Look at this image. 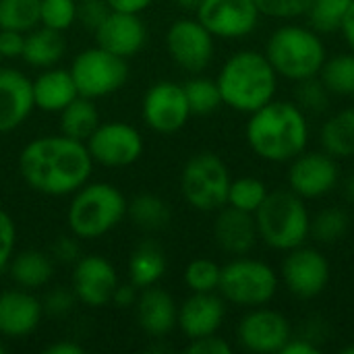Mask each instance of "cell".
Masks as SVG:
<instances>
[{"label":"cell","instance_id":"2","mask_svg":"<svg viewBox=\"0 0 354 354\" xmlns=\"http://www.w3.org/2000/svg\"><path fill=\"white\" fill-rule=\"evenodd\" d=\"M245 137L257 158L274 164L290 162L307 149V112L297 102L274 97L270 104L249 114Z\"/></svg>","mask_w":354,"mask_h":354},{"label":"cell","instance_id":"29","mask_svg":"<svg viewBox=\"0 0 354 354\" xmlns=\"http://www.w3.org/2000/svg\"><path fill=\"white\" fill-rule=\"evenodd\" d=\"M58 114H60V133L83 143L100 127V110L95 106V100L91 97L77 95Z\"/></svg>","mask_w":354,"mask_h":354},{"label":"cell","instance_id":"28","mask_svg":"<svg viewBox=\"0 0 354 354\" xmlns=\"http://www.w3.org/2000/svg\"><path fill=\"white\" fill-rule=\"evenodd\" d=\"M319 139L324 145V151L330 153L336 160L354 158V108H344L336 114H332L322 131Z\"/></svg>","mask_w":354,"mask_h":354},{"label":"cell","instance_id":"30","mask_svg":"<svg viewBox=\"0 0 354 354\" xmlns=\"http://www.w3.org/2000/svg\"><path fill=\"white\" fill-rule=\"evenodd\" d=\"M127 214L131 216L135 226L147 232L162 230L170 224V205L162 197L151 195V193L137 195L127 205Z\"/></svg>","mask_w":354,"mask_h":354},{"label":"cell","instance_id":"34","mask_svg":"<svg viewBox=\"0 0 354 354\" xmlns=\"http://www.w3.org/2000/svg\"><path fill=\"white\" fill-rule=\"evenodd\" d=\"M351 4L353 0H311L305 17L317 33H336L344 23Z\"/></svg>","mask_w":354,"mask_h":354},{"label":"cell","instance_id":"55","mask_svg":"<svg viewBox=\"0 0 354 354\" xmlns=\"http://www.w3.org/2000/svg\"><path fill=\"white\" fill-rule=\"evenodd\" d=\"M2 60H4V58H2V56H0V64H2Z\"/></svg>","mask_w":354,"mask_h":354},{"label":"cell","instance_id":"14","mask_svg":"<svg viewBox=\"0 0 354 354\" xmlns=\"http://www.w3.org/2000/svg\"><path fill=\"white\" fill-rule=\"evenodd\" d=\"M292 338V328L286 315L268 305L251 309L236 328L239 344L255 354L282 353L286 342Z\"/></svg>","mask_w":354,"mask_h":354},{"label":"cell","instance_id":"25","mask_svg":"<svg viewBox=\"0 0 354 354\" xmlns=\"http://www.w3.org/2000/svg\"><path fill=\"white\" fill-rule=\"evenodd\" d=\"M6 272L15 286L25 290H39L48 286L54 276V259L37 249H27L10 257Z\"/></svg>","mask_w":354,"mask_h":354},{"label":"cell","instance_id":"23","mask_svg":"<svg viewBox=\"0 0 354 354\" xmlns=\"http://www.w3.org/2000/svg\"><path fill=\"white\" fill-rule=\"evenodd\" d=\"M135 311H137L139 328L151 338H162L176 328L178 307L172 295H168L164 288L158 286L143 288L137 299Z\"/></svg>","mask_w":354,"mask_h":354},{"label":"cell","instance_id":"21","mask_svg":"<svg viewBox=\"0 0 354 354\" xmlns=\"http://www.w3.org/2000/svg\"><path fill=\"white\" fill-rule=\"evenodd\" d=\"M226 317L224 299L216 292H193L178 307V330L189 338H201L209 334H218L222 322Z\"/></svg>","mask_w":354,"mask_h":354},{"label":"cell","instance_id":"54","mask_svg":"<svg viewBox=\"0 0 354 354\" xmlns=\"http://www.w3.org/2000/svg\"><path fill=\"white\" fill-rule=\"evenodd\" d=\"M342 354H354V344H348V346H344L342 351H340Z\"/></svg>","mask_w":354,"mask_h":354},{"label":"cell","instance_id":"4","mask_svg":"<svg viewBox=\"0 0 354 354\" xmlns=\"http://www.w3.org/2000/svg\"><path fill=\"white\" fill-rule=\"evenodd\" d=\"M263 54L278 77L292 83L317 77L328 58L322 35L313 27L292 23L278 27L270 35Z\"/></svg>","mask_w":354,"mask_h":354},{"label":"cell","instance_id":"48","mask_svg":"<svg viewBox=\"0 0 354 354\" xmlns=\"http://www.w3.org/2000/svg\"><path fill=\"white\" fill-rule=\"evenodd\" d=\"M106 4H108L110 10L141 15L145 8H149L153 4V0H106Z\"/></svg>","mask_w":354,"mask_h":354},{"label":"cell","instance_id":"24","mask_svg":"<svg viewBox=\"0 0 354 354\" xmlns=\"http://www.w3.org/2000/svg\"><path fill=\"white\" fill-rule=\"evenodd\" d=\"M33 104L41 112L58 114L64 106H68L77 95V85L68 68L50 66L44 68L33 81Z\"/></svg>","mask_w":354,"mask_h":354},{"label":"cell","instance_id":"13","mask_svg":"<svg viewBox=\"0 0 354 354\" xmlns=\"http://www.w3.org/2000/svg\"><path fill=\"white\" fill-rule=\"evenodd\" d=\"M214 39L216 37L197 19H176L166 31V50L180 68L201 73L214 58Z\"/></svg>","mask_w":354,"mask_h":354},{"label":"cell","instance_id":"20","mask_svg":"<svg viewBox=\"0 0 354 354\" xmlns=\"http://www.w3.org/2000/svg\"><path fill=\"white\" fill-rule=\"evenodd\" d=\"M33 108L31 79L17 68L0 66V135L17 131Z\"/></svg>","mask_w":354,"mask_h":354},{"label":"cell","instance_id":"33","mask_svg":"<svg viewBox=\"0 0 354 354\" xmlns=\"http://www.w3.org/2000/svg\"><path fill=\"white\" fill-rule=\"evenodd\" d=\"M41 0H0V29L27 33L39 25Z\"/></svg>","mask_w":354,"mask_h":354},{"label":"cell","instance_id":"1","mask_svg":"<svg viewBox=\"0 0 354 354\" xmlns=\"http://www.w3.org/2000/svg\"><path fill=\"white\" fill-rule=\"evenodd\" d=\"M93 160L83 141L46 135L29 141L19 153V172L29 189L48 197L73 195L89 183Z\"/></svg>","mask_w":354,"mask_h":354},{"label":"cell","instance_id":"5","mask_svg":"<svg viewBox=\"0 0 354 354\" xmlns=\"http://www.w3.org/2000/svg\"><path fill=\"white\" fill-rule=\"evenodd\" d=\"M129 201L110 183H85L73 193L66 209L71 234L83 241L100 239L116 228L127 216Z\"/></svg>","mask_w":354,"mask_h":354},{"label":"cell","instance_id":"8","mask_svg":"<svg viewBox=\"0 0 354 354\" xmlns=\"http://www.w3.org/2000/svg\"><path fill=\"white\" fill-rule=\"evenodd\" d=\"M230 170L224 160L212 151L193 156L180 172V193L197 212H218L226 205L230 189Z\"/></svg>","mask_w":354,"mask_h":354},{"label":"cell","instance_id":"16","mask_svg":"<svg viewBox=\"0 0 354 354\" xmlns=\"http://www.w3.org/2000/svg\"><path fill=\"white\" fill-rule=\"evenodd\" d=\"M288 189L301 199H322L330 195L340 178L336 158L326 151H303L288 162Z\"/></svg>","mask_w":354,"mask_h":354},{"label":"cell","instance_id":"38","mask_svg":"<svg viewBox=\"0 0 354 354\" xmlns=\"http://www.w3.org/2000/svg\"><path fill=\"white\" fill-rule=\"evenodd\" d=\"M77 23V0H41L39 2V25L66 31Z\"/></svg>","mask_w":354,"mask_h":354},{"label":"cell","instance_id":"11","mask_svg":"<svg viewBox=\"0 0 354 354\" xmlns=\"http://www.w3.org/2000/svg\"><path fill=\"white\" fill-rule=\"evenodd\" d=\"M141 118L151 131L162 135H172L180 131L191 118L185 87L174 81L153 83L143 95Z\"/></svg>","mask_w":354,"mask_h":354},{"label":"cell","instance_id":"12","mask_svg":"<svg viewBox=\"0 0 354 354\" xmlns=\"http://www.w3.org/2000/svg\"><path fill=\"white\" fill-rule=\"evenodd\" d=\"M195 19L220 39H241L255 31L259 8L255 0H201Z\"/></svg>","mask_w":354,"mask_h":354},{"label":"cell","instance_id":"49","mask_svg":"<svg viewBox=\"0 0 354 354\" xmlns=\"http://www.w3.org/2000/svg\"><path fill=\"white\" fill-rule=\"evenodd\" d=\"M319 353V346L313 342V340H309V338H290L288 342H286V346L282 348V353L280 354H317Z\"/></svg>","mask_w":354,"mask_h":354},{"label":"cell","instance_id":"50","mask_svg":"<svg viewBox=\"0 0 354 354\" xmlns=\"http://www.w3.org/2000/svg\"><path fill=\"white\" fill-rule=\"evenodd\" d=\"M44 353L46 354H83L85 353V348H83L81 344H77V342H71V340H58V342H54V344L46 346V348H44Z\"/></svg>","mask_w":354,"mask_h":354},{"label":"cell","instance_id":"41","mask_svg":"<svg viewBox=\"0 0 354 354\" xmlns=\"http://www.w3.org/2000/svg\"><path fill=\"white\" fill-rule=\"evenodd\" d=\"M15 247H17V226L12 218L4 209H0V274L6 272L8 261L15 255Z\"/></svg>","mask_w":354,"mask_h":354},{"label":"cell","instance_id":"46","mask_svg":"<svg viewBox=\"0 0 354 354\" xmlns=\"http://www.w3.org/2000/svg\"><path fill=\"white\" fill-rule=\"evenodd\" d=\"M25 46V33L12 29H0V56L2 58H21Z\"/></svg>","mask_w":354,"mask_h":354},{"label":"cell","instance_id":"37","mask_svg":"<svg viewBox=\"0 0 354 354\" xmlns=\"http://www.w3.org/2000/svg\"><path fill=\"white\" fill-rule=\"evenodd\" d=\"M222 266L214 259L199 257L185 268V284L191 292H216L220 286Z\"/></svg>","mask_w":354,"mask_h":354},{"label":"cell","instance_id":"19","mask_svg":"<svg viewBox=\"0 0 354 354\" xmlns=\"http://www.w3.org/2000/svg\"><path fill=\"white\" fill-rule=\"evenodd\" d=\"M41 301L25 288H10L0 292V336L25 338L33 334L41 322Z\"/></svg>","mask_w":354,"mask_h":354},{"label":"cell","instance_id":"43","mask_svg":"<svg viewBox=\"0 0 354 354\" xmlns=\"http://www.w3.org/2000/svg\"><path fill=\"white\" fill-rule=\"evenodd\" d=\"M110 12L106 0H81L77 2V21H81V25H85L87 29L95 31L97 25L106 19V15Z\"/></svg>","mask_w":354,"mask_h":354},{"label":"cell","instance_id":"52","mask_svg":"<svg viewBox=\"0 0 354 354\" xmlns=\"http://www.w3.org/2000/svg\"><path fill=\"white\" fill-rule=\"evenodd\" d=\"M176 6H180L183 10H197V6L201 4V0H174Z\"/></svg>","mask_w":354,"mask_h":354},{"label":"cell","instance_id":"39","mask_svg":"<svg viewBox=\"0 0 354 354\" xmlns=\"http://www.w3.org/2000/svg\"><path fill=\"white\" fill-rule=\"evenodd\" d=\"M297 104L305 112H324L330 104V91L322 83L319 77L305 79L297 83Z\"/></svg>","mask_w":354,"mask_h":354},{"label":"cell","instance_id":"26","mask_svg":"<svg viewBox=\"0 0 354 354\" xmlns=\"http://www.w3.org/2000/svg\"><path fill=\"white\" fill-rule=\"evenodd\" d=\"M64 52H66V41L62 37V31H54L44 25H37L25 33V46L21 58L29 66L44 71L56 66L64 56Z\"/></svg>","mask_w":354,"mask_h":354},{"label":"cell","instance_id":"7","mask_svg":"<svg viewBox=\"0 0 354 354\" xmlns=\"http://www.w3.org/2000/svg\"><path fill=\"white\" fill-rule=\"evenodd\" d=\"M278 284L280 278L270 263L241 255L222 266L218 292L226 303L255 309L268 305L276 297Z\"/></svg>","mask_w":354,"mask_h":354},{"label":"cell","instance_id":"18","mask_svg":"<svg viewBox=\"0 0 354 354\" xmlns=\"http://www.w3.org/2000/svg\"><path fill=\"white\" fill-rule=\"evenodd\" d=\"M93 33L95 46L127 60L139 54L147 41V27L143 19L135 12L110 10Z\"/></svg>","mask_w":354,"mask_h":354},{"label":"cell","instance_id":"32","mask_svg":"<svg viewBox=\"0 0 354 354\" xmlns=\"http://www.w3.org/2000/svg\"><path fill=\"white\" fill-rule=\"evenodd\" d=\"M268 187L261 178H255V176H241V178H234L230 183V189H228V199H226V205L234 207V209H241V212H247V214H253L261 207V203L266 201L268 197Z\"/></svg>","mask_w":354,"mask_h":354},{"label":"cell","instance_id":"47","mask_svg":"<svg viewBox=\"0 0 354 354\" xmlns=\"http://www.w3.org/2000/svg\"><path fill=\"white\" fill-rule=\"evenodd\" d=\"M139 288L135 284H120L114 288V295H112V305H116L118 309H129V307H135L137 305V299H139Z\"/></svg>","mask_w":354,"mask_h":354},{"label":"cell","instance_id":"36","mask_svg":"<svg viewBox=\"0 0 354 354\" xmlns=\"http://www.w3.org/2000/svg\"><path fill=\"white\" fill-rule=\"evenodd\" d=\"M187 102L191 108V114H212L222 106V95L218 89L216 79H205V77H193L185 85Z\"/></svg>","mask_w":354,"mask_h":354},{"label":"cell","instance_id":"10","mask_svg":"<svg viewBox=\"0 0 354 354\" xmlns=\"http://www.w3.org/2000/svg\"><path fill=\"white\" fill-rule=\"evenodd\" d=\"M93 164L106 168H124L143 156L141 133L122 120L100 122V127L85 141Z\"/></svg>","mask_w":354,"mask_h":354},{"label":"cell","instance_id":"35","mask_svg":"<svg viewBox=\"0 0 354 354\" xmlns=\"http://www.w3.org/2000/svg\"><path fill=\"white\" fill-rule=\"evenodd\" d=\"M348 224H351V220H348V214L344 209L326 207L311 218L309 236H313L322 245H334L346 234Z\"/></svg>","mask_w":354,"mask_h":354},{"label":"cell","instance_id":"53","mask_svg":"<svg viewBox=\"0 0 354 354\" xmlns=\"http://www.w3.org/2000/svg\"><path fill=\"white\" fill-rule=\"evenodd\" d=\"M344 195H346V199L354 205V174L353 176H348L346 183H344Z\"/></svg>","mask_w":354,"mask_h":354},{"label":"cell","instance_id":"9","mask_svg":"<svg viewBox=\"0 0 354 354\" xmlns=\"http://www.w3.org/2000/svg\"><path fill=\"white\" fill-rule=\"evenodd\" d=\"M71 75L79 95L100 100L116 93L129 79L127 58H120L100 46L81 50L71 64Z\"/></svg>","mask_w":354,"mask_h":354},{"label":"cell","instance_id":"6","mask_svg":"<svg viewBox=\"0 0 354 354\" xmlns=\"http://www.w3.org/2000/svg\"><path fill=\"white\" fill-rule=\"evenodd\" d=\"M259 239L276 251L288 253L305 245L311 230V214L301 199L290 189H278L268 193L261 207L255 212Z\"/></svg>","mask_w":354,"mask_h":354},{"label":"cell","instance_id":"45","mask_svg":"<svg viewBox=\"0 0 354 354\" xmlns=\"http://www.w3.org/2000/svg\"><path fill=\"white\" fill-rule=\"evenodd\" d=\"M54 261L58 263H77V259L81 257V249H79V241L75 234L66 236H58L54 243H52V255H50Z\"/></svg>","mask_w":354,"mask_h":354},{"label":"cell","instance_id":"42","mask_svg":"<svg viewBox=\"0 0 354 354\" xmlns=\"http://www.w3.org/2000/svg\"><path fill=\"white\" fill-rule=\"evenodd\" d=\"M75 303H77V297H75L73 288L71 290H66V288H54V290H50L44 297L41 307H44V313H48L52 317H62V315H66V313L73 311Z\"/></svg>","mask_w":354,"mask_h":354},{"label":"cell","instance_id":"17","mask_svg":"<svg viewBox=\"0 0 354 354\" xmlns=\"http://www.w3.org/2000/svg\"><path fill=\"white\" fill-rule=\"evenodd\" d=\"M118 276L114 266L102 255H81L73 268V292L85 307L97 309L112 301Z\"/></svg>","mask_w":354,"mask_h":354},{"label":"cell","instance_id":"3","mask_svg":"<svg viewBox=\"0 0 354 354\" xmlns=\"http://www.w3.org/2000/svg\"><path fill=\"white\" fill-rule=\"evenodd\" d=\"M222 104L241 114H253L270 104L278 91V73L257 50L234 52L216 77Z\"/></svg>","mask_w":354,"mask_h":354},{"label":"cell","instance_id":"15","mask_svg":"<svg viewBox=\"0 0 354 354\" xmlns=\"http://www.w3.org/2000/svg\"><path fill=\"white\" fill-rule=\"evenodd\" d=\"M284 286L299 299L319 297L330 282V261L313 247L301 245L290 249L280 270Z\"/></svg>","mask_w":354,"mask_h":354},{"label":"cell","instance_id":"27","mask_svg":"<svg viewBox=\"0 0 354 354\" xmlns=\"http://www.w3.org/2000/svg\"><path fill=\"white\" fill-rule=\"evenodd\" d=\"M166 255L156 243H143L139 245L131 257H129V282L135 284L139 290L147 286H156L162 276L166 274Z\"/></svg>","mask_w":354,"mask_h":354},{"label":"cell","instance_id":"51","mask_svg":"<svg viewBox=\"0 0 354 354\" xmlns=\"http://www.w3.org/2000/svg\"><path fill=\"white\" fill-rule=\"evenodd\" d=\"M340 33H342L348 50L354 54V0L353 4H351V8H348V12H346V17H344V23L340 27Z\"/></svg>","mask_w":354,"mask_h":354},{"label":"cell","instance_id":"31","mask_svg":"<svg viewBox=\"0 0 354 354\" xmlns=\"http://www.w3.org/2000/svg\"><path fill=\"white\" fill-rule=\"evenodd\" d=\"M322 83L330 91V95L353 97L354 95V54L342 52L328 56L319 75Z\"/></svg>","mask_w":354,"mask_h":354},{"label":"cell","instance_id":"44","mask_svg":"<svg viewBox=\"0 0 354 354\" xmlns=\"http://www.w3.org/2000/svg\"><path fill=\"white\" fill-rule=\"evenodd\" d=\"M185 351L189 354H232V346L218 334H209L189 340V346Z\"/></svg>","mask_w":354,"mask_h":354},{"label":"cell","instance_id":"40","mask_svg":"<svg viewBox=\"0 0 354 354\" xmlns=\"http://www.w3.org/2000/svg\"><path fill=\"white\" fill-rule=\"evenodd\" d=\"M255 4L259 12L266 17L290 21V19L305 17L311 6V0H255Z\"/></svg>","mask_w":354,"mask_h":354},{"label":"cell","instance_id":"22","mask_svg":"<svg viewBox=\"0 0 354 354\" xmlns=\"http://www.w3.org/2000/svg\"><path fill=\"white\" fill-rule=\"evenodd\" d=\"M214 239L216 245L228 255H249L259 241L255 216L224 205L218 209V218L214 222Z\"/></svg>","mask_w":354,"mask_h":354}]
</instances>
